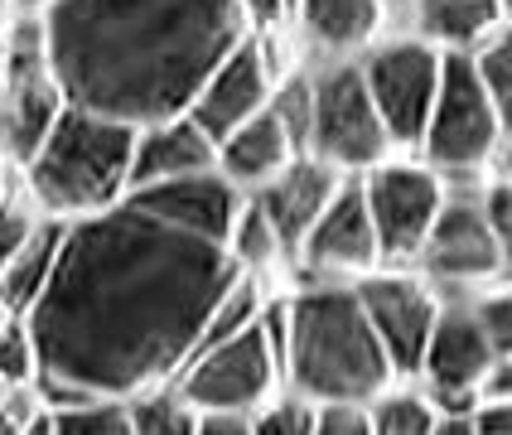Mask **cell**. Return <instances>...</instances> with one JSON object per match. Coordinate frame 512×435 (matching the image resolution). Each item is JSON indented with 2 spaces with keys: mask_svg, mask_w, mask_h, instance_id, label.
<instances>
[{
  "mask_svg": "<svg viewBox=\"0 0 512 435\" xmlns=\"http://www.w3.org/2000/svg\"><path fill=\"white\" fill-rule=\"evenodd\" d=\"M474 426H479V435H512V402H493V397H479Z\"/></svg>",
  "mask_w": 512,
  "mask_h": 435,
  "instance_id": "obj_34",
  "label": "cell"
},
{
  "mask_svg": "<svg viewBox=\"0 0 512 435\" xmlns=\"http://www.w3.org/2000/svg\"><path fill=\"white\" fill-rule=\"evenodd\" d=\"M126 411H131V431L136 435H194L199 431V411L179 397L174 382H160V387H145L136 397H126Z\"/></svg>",
  "mask_w": 512,
  "mask_h": 435,
  "instance_id": "obj_22",
  "label": "cell"
},
{
  "mask_svg": "<svg viewBox=\"0 0 512 435\" xmlns=\"http://www.w3.org/2000/svg\"><path fill=\"white\" fill-rule=\"evenodd\" d=\"M228 257L247 276H266L276 266H290L281 232L271 228V218L261 213V203L252 194H242V203H237V213H232V223H228Z\"/></svg>",
  "mask_w": 512,
  "mask_h": 435,
  "instance_id": "obj_21",
  "label": "cell"
},
{
  "mask_svg": "<svg viewBox=\"0 0 512 435\" xmlns=\"http://www.w3.org/2000/svg\"><path fill=\"white\" fill-rule=\"evenodd\" d=\"M39 382V353L34 334L20 315H0V387H34Z\"/></svg>",
  "mask_w": 512,
  "mask_h": 435,
  "instance_id": "obj_27",
  "label": "cell"
},
{
  "mask_svg": "<svg viewBox=\"0 0 512 435\" xmlns=\"http://www.w3.org/2000/svg\"><path fill=\"white\" fill-rule=\"evenodd\" d=\"M63 228H68L63 218H44L25 247L0 266V315H29L39 290L49 286V271H54L58 247H63Z\"/></svg>",
  "mask_w": 512,
  "mask_h": 435,
  "instance_id": "obj_20",
  "label": "cell"
},
{
  "mask_svg": "<svg viewBox=\"0 0 512 435\" xmlns=\"http://www.w3.org/2000/svg\"><path fill=\"white\" fill-rule=\"evenodd\" d=\"M440 63H445V49L426 44L411 29L392 34V39H372L358 54L368 97L397 155H416V145H421L430 102H435V87H440Z\"/></svg>",
  "mask_w": 512,
  "mask_h": 435,
  "instance_id": "obj_8",
  "label": "cell"
},
{
  "mask_svg": "<svg viewBox=\"0 0 512 435\" xmlns=\"http://www.w3.org/2000/svg\"><path fill=\"white\" fill-rule=\"evenodd\" d=\"M353 286H358V300L368 310L372 334H377V344L387 353L392 373L416 377L430 324L440 315V290L430 286L426 276L406 271V266H377L368 276H358Z\"/></svg>",
  "mask_w": 512,
  "mask_h": 435,
  "instance_id": "obj_11",
  "label": "cell"
},
{
  "mask_svg": "<svg viewBox=\"0 0 512 435\" xmlns=\"http://www.w3.org/2000/svg\"><path fill=\"white\" fill-rule=\"evenodd\" d=\"M290 20L314 63H329V58H358L372 39H382L387 10L382 0H295Z\"/></svg>",
  "mask_w": 512,
  "mask_h": 435,
  "instance_id": "obj_17",
  "label": "cell"
},
{
  "mask_svg": "<svg viewBox=\"0 0 512 435\" xmlns=\"http://www.w3.org/2000/svg\"><path fill=\"white\" fill-rule=\"evenodd\" d=\"M503 20L508 15L498 0H416L406 15L411 34H421L445 54H474Z\"/></svg>",
  "mask_w": 512,
  "mask_h": 435,
  "instance_id": "obj_19",
  "label": "cell"
},
{
  "mask_svg": "<svg viewBox=\"0 0 512 435\" xmlns=\"http://www.w3.org/2000/svg\"><path fill=\"white\" fill-rule=\"evenodd\" d=\"M131 145L136 126L116 116L63 107L39 150L20 165V184L49 218H87L131 194Z\"/></svg>",
  "mask_w": 512,
  "mask_h": 435,
  "instance_id": "obj_4",
  "label": "cell"
},
{
  "mask_svg": "<svg viewBox=\"0 0 512 435\" xmlns=\"http://www.w3.org/2000/svg\"><path fill=\"white\" fill-rule=\"evenodd\" d=\"M430 435H479V426H474V416H435Z\"/></svg>",
  "mask_w": 512,
  "mask_h": 435,
  "instance_id": "obj_37",
  "label": "cell"
},
{
  "mask_svg": "<svg viewBox=\"0 0 512 435\" xmlns=\"http://www.w3.org/2000/svg\"><path fill=\"white\" fill-rule=\"evenodd\" d=\"M276 83H281V63H276V49H271V34H247V39H237L228 54L213 63V73L189 97L184 116H194L203 131L213 136V145H218L242 121L266 112Z\"/></svg>",
  "mask_w": 512,
  "mask_h": 435,
  "instance_id": "obj_12",
  "label": "cell"
},
{
  "mask_svg": "<svg viewBox=\"0 0 512 435\" xmlns=\"http://www.w3.org/2000/svg\"><path fill=\"white\" fill-rule=\"evenodd\" d=\"M218 170V145L203 131L194 116H160L136 126V145H131V194L136 189H160V184H179L194 174Z\"/></svg>",
  "mask_w": 512,
  "mask_h": 435,
  "instance_id": "obj_14",
  "label": "cell"
},
{
  "mask_svg": "<svg viewBox=\"0 0 512 435\" xmlns=\"http://www.w3.org/2000/svg\"><path fill=\"white\" fill-rule=\"evenodd\" d=\"M5 5H15V0H5Z\"/></svg>",
  "mask_w": 512,
  "mask_h": 435,
  "instance_id": "obj_42",
  "label": "cell"
},
{
  "mask_svg": "<svg viewBox=\"0 0 512 435\" xmlns=\"http://www.w3.org/2000/svg\"><path fill=\"white\" fill-rule=\"evenodd\" d=\"M488 179L512 184V131H503V136H498V145H493V155H488Z\"/></svg>",
  "mask_w": 512,
  "mask_h": 435,
  "instance_id": "obj_35",
  "label": "cell"
},
{
  "mask_svg": "<svg viewBox=\"0 0 512 435\" xmlns=\"http://www.w3.org/2000/svg\"><path fill=\"white\" fill-rule=\"evenodd\" d=\"M44 218H49V213L29 199V189L20 184V179H15V184H10V179L0 184V266L25 247Z\"/></svg>",
  "mask_w": 512,
  "mask_h": 435,
  "instance_id": "obj_26",
  "label": "cell"
},
{
  "mask_svg": "<svg viewBox=\"0 0 512 435\" xmlns=\"http://www.w3.org/2000/svg\"><path fill=\"white\" fill-rule=\"evenodd\" d=\"M247 421H252V435H310L314 431V402L300 397L295 387H281V392H271L266 402L256 406Z\"/></svg>",
  "mask_w": 512,
  "mask_h": 435,
  "instance_id": "obj_28",
  "label": "cell"
},
{
  "mask_svg": "<svg viewBox=\"0 0 512 435\" xmlns=\"http://www.w3.org/2000/svg\"><path fill=\"white\" fill-rule=\"evenodd\" d=\"M54 435H136L131 431V411L121 397H92L78 406H58Z\"/></svg>",
  "mask_w": 512,
  "mask_h": 435,
  "instance_id": "obj_25",
  "label": "cell"
},
{
  "mask_svg": "<svg viewBox=\"0 0 512 435\" xmlns=\"http://www.w3.org/2000/svg\"><path fill=\"white\" fill-rule=\"evenodd\" d=\"M285 387L310 402H372L397 373L353 281H310L285 295Z\"/></svg>",
  "mask_w": 512,
  "mask_h": 435,
  "instance_id": "obj_3",
  "label": "cell"
},
{
  "mask_svg": "<svg viewBox=\"0 0 512 435\" xmlns=\"http://www.w3.org/2000/svg\"><path fill=\"white\" fill-rule=\"evenodd\" d=\"M295 266H305L310 281H358V276L382 266L358 174H348L339 184V194L324 203V213L314 218V228L305 232V242L295 252Z\"/></svg>",
  "mask_w": 512,
  "mask_h": 435,
  "instance_id": "obj_13",
  "label": "cell"
},
{
  "mask_svg": "<svg viewBox=\"0 0 512 435\" xmlns=\"http://www.w3.org/2000/svg\"><path fill=\"white\" fill-rule=\"evenodd\" d=\"M0 184H5V160H0Z\"/></svg>",
  "mask_w": 512,
  "mask_h": 435,
  "instance_id": "obj_40",
  "label": "cell"
},
{
  "mask_svg": "<svg viewBox=\"0 0 512 435\" xmlns=\"http://www.w3.org/2000/svg\"><path fill=\"white\" fill-rule=\"evenodd\" d=\"M237 10L252 34H276L281 25H290V0H237Z\"/></svg>",
  "mask_w": 512,
  "mask_h": 435,
  "instance_id": "obj_32",
  "label": "cell"
},
{
  "mask_svg": "<svg viewBox=\"0 0 512 435\" xmlns=\"http://www.w3.org/2000/svg\"><path fill=\"white\" fill-rule=\"evenodd\" d=\"M411 5H416V0H382L387 20H406V15H411Z\"/></svg>",
  "mask_w": 512,
  "mask_h": 435,
  "instance_id": "obj_38",
  "label": "cell"
},
{
  "mask_svg": "<svg viewBox=\"0 0 512 435\" xmlns=\"http://www.w3.org/2000/svg\"><path fill=\"white\" fill-rule=\"evenodd\" d=\"M300 155V145L290 141V131L281 126V116L271 112H256L252 121H242L237 131H228L218 141V174L228 179L237 194H256L261 184H271L276 174Z\"/></svg>",
  "mask_w": 512,
  "mask_h": 435,
  "instance_id": "obj_18",
  "label": "cell"
},
{
  "mask_svg": "<svg viewBox=\"0 0 512 435\" xmlns=\"http://www.w3.org/2000/svg\"><path fill=\"white\" fill-rule=\"evenodd\" d=\"M484 184H474V189H445V203H440L426 242H421V252L411 261V271L426 276L435 290H445V286L484 290L503 271L498 242H493V232L484 223V208H479Z\"/></svg>",
  "mask_w": 512,
  "mask_h": 435,
  "instance_id": "obj_10",
  "label": "cell"
},
{
  "mask_svg": "<svg viewBox=\"0 0 512 435\" xmlns=\"http://www.w3.org/2000/svg\"><path fill=\"white\" fill-rule=\"evenodd\" d=\"M290 10H295V0H290Z\"/></svg>",
  "mask_w": 512,
  "mask_h": 435,
  "instance_id": "obj_41",
  "label": "cell"
},
{
  "mask_svg": "<svg viewBox=\"0 0 512 435\" xmlns=\"http://www.w3.org/2000/svg\"><path fill=\"white\" fill-rule=\"evenodd\" d=\"M194 435H252V421L247 416H199Z\"/></svg>",
  "mask_w": 512,
  "mask_h": 435,
  "instance_id": "obj_36",
  "label": "cell"
},
{
  "mask_svg": "<svg viewBox=\"0 0 512 435\" xmlns=\"http://www.w3.org/2000/svg\"><path fill=\"white\" fill-rule=\"evenodd\" d=\"M479 208H484V223L498 242V257H503V271H512V184H498L488 179L484 194H479Z\"/></svg>",
  "mask_w": 512,
  "mask_h": 435,
  "instance_id": "obj_30",
  "label": "cell"
},
{
  "mask_svg": "<svg viewBox=\"0 0 512 435\" xmlns=\"http://www.w3.org/2000/svg\"><path fill=\"white\" fill-rule=\"evenodd\" d=\"M498 5H503V15H508V20H512V0H498Z\"/></svg>",
  "mask_w": 512,
  "mask_h": 435,
  "instance_id": "obj_39",
  "label": "cell"
},
{
  "mask_svg": "<svg viewBox=\"0 0 512 435\" xmlns=\"http://www.w3.org/2000/svg\"><path fill=\"white\" fill-rule=\"evenodd\" d=\"M493 363V344H488L484 324L474 315L469 300H440V315L430 324V339L421 348V368L411 382H430V387H479Z\"/></svg>",
  "mask_w": 512,
  "mask_h": 435,
  "instance_id": "obj_15",
  "label": "cell"
},
{
  "mask_svg": "<svg viewBox=\"0 0 512 435\" xmlns=\"http://www.w3.org/2000/svg\"><path fill=\"white\" fill-rule=\"evenodd\" d=\"M242 194L223 174L136 189L102 213L73 218L29 305L39 353V402L78 406L136 397L174 382L208 310L242 276L228 257V223Z\"/></svg>",
  "mask_w": 512,
  "mask_h": 435,
  "instance_id": "obj_1",
  "label": "cell"
},
{
  "mask_svg": "<svg viewBox=\"0 0 512 435\" xmlns=\"http://www.w3.org/2000/svg\"><path fill=\"white\" fill-rule=\"evenodd\" d=\"M479 397H493V402H512V353H498L488 363L484 382H479Z\"/></svg>",
  "mask_w": 512,
  "mask_h": 435,
  "instance_id": "obj_33",
  "label": "cell"
},
{
  "mask_svg": "<svg viewBox=\"0 0 512 435\" xmlns=\"http://www.w3.org/2000/svg\"><path fill=\"white\" fill-rule=\"evenodd\" d=\"M174 387L199 416H252L271 392L285 387L281 353L266 339L261 315L252 329L189 353L184 368L174 373Z\"/></svg>",
  "mask_w": 512,
  "mask_h": 435,
  "instance_id": "obj_7",
  "label": "cell"
},
{
  "mask_svg": "<svg viewBox=\"0 0 512 435\" xmlns=\"http://www.w3.org/2000/svg\"><path fill=\"white\" fill-rule=\"evenodd\" d=\"M348 174H339L334 165L314 160V155H295L271 184H261L252 199L261 203V213L271 218V228L281 232L285 252H290V266H295V252L305 242V232L314 228V218L324 213V203L339 194V184Z\"/></svg>",
  "mask_w": 512,
  "mask_h": 435,
  "instance_id": "obj_16",
  "label": "cell"
},
{
  "mask_svg": "<svg viewBox=\"0 0 512 435\" xmlns=\"http://www.w3.org/2000/svg\"><path fill=\"white\" fill-rule=\"evenodd\" d=\"M310 435H372L368 402H314Z\"/></svg>",
  "mask_w": 512,
  "mask_h": 435,
  "instance_id": "obj_31",
  "label": "cell"
},
{
  "mask_svg": "<svg viewBox=\"0 0 512 435\" xmlns=\"http://www.w3.org/2000/svg\"><path fill=\"white\" fill-rule=\"evenodd\" d=\"M358 184L368 199L382 266H411L445 203V179L421 155H387L358 174Z\"/></svg>",
  "mask_w": 512,
  "mask_h": 435,
  "instance_id": "obj_9",
  "label": "cell"
},
{
  "mask_svg": "<svg viewBox=\"0 0 512 435\" xmlns=\"http://www.w3.org/2000/svg\"><path fill=\"white\" fill-rule=\"evenodd\" d=\"M469 305H474V315L484 324L488 344H493V358H498V353H512V271H498V281L484 290H474Z\"/></svg>",
  "mask_w": 512,
  "mask_h": 435,
  "instance_id": "obj_29",
  "label": "cell"
},
{
  "mask_svg": "<svg viewBox=\"0 0 512 435\" xmlns=\"http://www.w3.org/2000/svg\"><path fill=\"white\" fill-rule=\"evenodd\" d=\"M372 411V435H430L435 411H430L421 382L411 387V377H397L392 387H382L368 402Z\"/></svg>",
  "mask_w": 512,
  "mask_h": 435,
  "instance_id": "obj_23",
  "label": "cell"
},
{
  "mask_svg": "<svg viewBox=\"0 0 512 435\" xmlns=\"http://www.w3.org/2000/svg\"><path fill=\"white\" fill-rule=\"evenodd\" d=\"M469 58H474V68H479V78H484L488 97H493V107H498L503 131H512V20H503Z\"/></svg>",
  "mask_w": 512,
  "mask_h": 435,
  "instance_id": "obj_24",
  "label": "cell"
},
{
  "mask_svg": "<svg viewBox=\"0 0 512 435\" xmlns=\"http://www.w3.org/2000/svg\"><path fill=\"white\" fill-rule=\"evenodd\" d=\"M498 136H503V121H498V107L488 97L474 58L445 54L416 155L445 179V189H464V184L488 179V155H493Z\"/></svg>",
  "mask_w": 512,
  "mask_h": 435,
  "instance_id": "obj_5",
  "label": "cell"
},
{
  "mask_svg": "<svg viewBox=\"0 0 512 435\" xmlns=\"http://www.w3.org/2000/svg\"><path fill=\"white\" fill-rule=\"evenodd\" d=\"M39 29L63 102L126 126L179 116L252 34L237 0H49Z\"/></svg>",
  "mask_w": 512,
  "mask_h": 435,
  "instance_id": "obj_2",
  "label": "cell"
},
{
  "mask_svg": "<svg viewBox=\"0 0 512 435\" xmlns=\"http://www.w3.org/2000/svg\"><path fill=\"white\" fill-rule=\"evenodd\" d=\"M310 83V116H305V155L334 165L339 174H363L377 160L397 155L382 116L372 107L358 58H329L305 68Z\"/></svg>",
  "mask_w": 512,
  "mask_h": 435,
  "instance_id": "obj_6",
  "label": "cell"
}]
</instances>
